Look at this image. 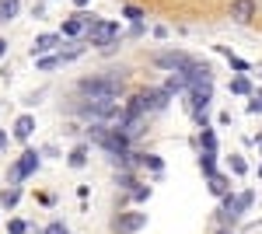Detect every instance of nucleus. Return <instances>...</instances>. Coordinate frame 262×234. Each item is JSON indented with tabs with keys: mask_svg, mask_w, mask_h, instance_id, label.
Wrapping results in <instances>:
<instances>
[{
	"mask_svg": "<svg viewBox=\"0 0 262 234\" xmlns=\"http://www.w3.org/2000/svg\"><path fill=\"white\" fill-rule=\"evenodd\" d=\"M122 14L133 21V25H143V18H147V14H143V7H137V4H126V7H122Z\"/></svg>",
	"mask_w": 262,
	"mask_h": 234,
	"instance_id": "obj_20",
	"label": "nucleus"
},
{
	"mask_svg": "<svg viewBox=\"0 0 262 234\" xmlns=\"http://www.w3.org/2000/svg\"><path fill=\"white\" fill-rule=\"evenodd\" d=\"M248 112H252V116H262V91H252V101H248Z\"/></svg>",
	"mask_w": 262,
	"mask_h": 234,
	"instance_id": "obj_22",
	"label": "nucleus"
},
{
	"mask_svg": "<svg viewBox=\"0 0 262 234\" xmlns=\"http://www.w3.org/2000/svg\"><path fill=\"white\" fill-rule=\"evenodd\" d=\"M63 39H60V32H42V35H35V42H32V56L39 59L46 56V53H53V49H60Z\"/></svg>",
	"mask_w": 262,
	"mask_h": 234,
	"instance_id": "obj_9",
	"label": "nucleus"
},
{
	"mask_svg": "<svg viewBox=\"0 0 262 234\" xmlns=\"http://www.w3.org/2000/svg\"><path fill=\"white\" fill-rule=\"evenodd\" d=\"M227 14H231V21H238V25H248V21H255V14H259V0H231Z\"/></svg>",
	"mask_w": 262,
	"mask_h": 234,
	"instance_id": "obj_7",
	"label": "nucleus"
},
{
	"mask_svg": "<svg viewBox=\"0 0 262 234\" xmlns=\"http://www.w3.org/2000/svg\"><path fill=\"white\" fill-rule=\"evenodd\" d=\"M7 231H11V234H28V224H25V220H11Z\"/></svg>",
	"mask_w": 262,
	"mask_h": 234,
	"instance_id": "obj_26",
	"label": "nucleus"
},
{
	"mask_svg": "<svg viewBox=\"0 0 262 234\" xmlns=\"http://www.w3.org/2000/svg\"><path fill=\"white\" fill-rule=\"evenodd\" d=\"M122 88H126V77H122V70H108V74H98V77H84L77 84V91L88 98H116L122 95Z\"/></svg>",
	"mask_w": 262,
	"mask_h": 234,
	"instance_id": "obj_1",
	"label": "nucleus"
},
{
	"mask_svg": "<svg viewBox=\"0 0 262 234\" xmlns=\"http://www.w3.org/2000/svg\"><path fill=\"white\" fill-rule=\"evenodd\" d=\"M231 172H234V175H245V172H248V164H245L242 157L234 154V157H231Z\"/></svg>",
	"mask_w": 262,
	"mask_h": 234,
	"instance_id": "obj_25",
	"label": "nucleus"
},
{
	"mask_svg": "<svg viewBox=\"0 0 262 234\" xmlns=\"http://www.w3.org/2000/svg\"><path fill=\"white\" fill-rule=\"evenodd\" d=\"M154 67H164V70H171V74H185L189 70V63L196 56H189V53H182V49H161V53H154Z\"/></svg>",
	"mask_w": 262,
	"mask_h": 234,
	"instance_id": "obj_5",
	"label": "nucleus"
},
{
	"mask_svg": "<svg viewBox=\"0 0 262 234\" xmlns=\"http://www.w3.org/2000/svg\"><path fill=\"white\" fill-rule=\"evenodd\" d=\"M39 161H42L39 151H25V154H21L18 161L11 164V172H7V182H11V185H21L25 178H32L35 172H39Z\"/></svg>",
	"mask_w": 262,
	"mask_h": 234,
	"instance_id": "obj_4",
	"label": "nucleus"
},
{
	"mask_svg": "<svg viewBox=\"0 0 262 234\" xmlns=\"http://www.w3.org/2000/svg\"><path fill=\"white\" fill-rule=\"evenodd\" d=\"M88 4H91V0H74V7H88Z\"/></svg>",
	"mask_w": 262,
	"mask_h": 234,
	"instance_id": "obj_28",
	"label": "nucleus"
},
{
	"mask_svg": "<svg viewBox=\"0 0 262 234\" xmlns=\"http://www.w3.org/2000/svg\"><path fill=\"white\" fill-rule=\"evenodd\" d=\"M4 143H7V133H4V130H0V147H4Z\"/></svg>",
	"mask_w": 262,
	"mask_h": 234,
	"instance_id": "obj_30",
	"label": "nucleus"
},
{
	"mask_svg": "<svg viewBox=\"0 0 262 234\" xmlns=\"http://www.w3.org/2000/svg\"><path fill=\"white\" fill-rule=\"evenodd\" d=\"M88 151H91L88 143H77V147L70 151V157H67V164H70V168H84V164H88Z\"/></svg>",
	"mask_w": 262,
	"mask_h": 234,
	"instance_id": "obj_12",
	"label": "nucleus"
},
{
	"mask_svg": "<svg viewBox=\"0 0 262 234\" xmlns=\"http://www.w3.org/2000/svg\"><path fill=\"white\" fill-rule=\"evenodd\" d=\"M140 164H143V168H150L154 175H161V172H164V161L158 154H140Z\"/></svg>",
	"mask_w": 262,
	"mask_h": 234,
	"instance_id": "obj_17",
	"label": "nucleus"
},
{
	"mask_svg": "<svg viewBox=\"0 0 262 234\" xmlns=\"http://www.w3.org/2000/svg\"><path fill=\"white\" fill-rule=\"evenodd\" d=\"M200 143H203V151H213V154H217V133H213L210 126H203V133H200Z\"/></svg>",
	"mask_w": 262,
	"mask_h": 234,
	"instance_id": "obj_18",
	"label": "nucleus"
},
{
	"mask_svg": "<svg viewBox=\"0 0 262 234\" xmlns=\"http://www.w3.org/2000/svg\"><path fill=\"white\" fill-rule=\"evenodd\" d=\"M32 133H35V116H18V122H14V137L25 143V140H32Z\"/></svg>",
	"mask_w": 262,
	"mask_h": 234,
	"instance_id": "obj_10",
	"label": "nucleus"
},
{
	"mask_svg": "<svg viewBox=\"0 0 262 234\" xmlns=\"http://www.w3.org/2000/svg\"><path fill=\"white\" fill-rule=\"evenodd\" d=\"M21 14V0H0V25L14 21Z\"/></svg>",
	"mask_w": 262,
	"mask_h": 234,
	"instance_id": "obj_11",
	"label": "nucleus"
},
{
	"mask_svg": "<svg viewBox=\"0 0 262 234\" xmlns=\"http://www.w3.org/2000/svg\"><path fill=\"white\" fill-rule=\"evenodd\" d=\"M4 53H7V39H0V56H4Z\"/></svg>",
	"mask_w": 262,
	"mask_h": 234,
	"instance_id": "obj_27",
	"label": "nucleus"
},
{
	"mask_svg": "<svg viewBox=\"0 0 262 234\" xmlns=\"http://www.w3.org/2000/svg\"><path fill=\"white\" fill-rule=\"evenodd\" d=\"M210 193H213V196H227V193H231V185H227V178H224L221 172L210 175Z\"/></svg>",
	"mask_w": 262,
	"mask_h": 234,
	"instance_id": "obj_15",
	"label": "nucleus"
},
{
	"mask_svg": "<svg viewBox=\"0 0 262 234\" xmlns=\"http://www.w3.org/2000/svg\"><path fill=\"white\" fill-rule=\"evenodd\" d=\"M200 172L206 178L217 175V154H213V151H203V154H200Z\"/></svg>",
	"mask_w": 262,
	"mask_h": 234,
	"instance_id": "obj_13",
	"label": "nucleus"
},
{
	"mask_svg": "<svg viewBox=\"0 0 262 234\" xmlns=\"http://www.w3.org/2000/svg\"><path fill=\"white\" fill-rule=\"evenodd\" d=\"M42 234H70V231H67L63 220H53V224H46V231H42Z\"/></svg>",
	"mask_w": 262,
	"mask_h": 234,
	"instance_id": "obj_24",
	"label": "nucleus"
},
{
	"mask_svg": "<svg viewBox=\"0 0 262 234\" xmlns=\"http://www.w3.org/2000/svg\"><path fill=\"white\" fill-rule=\"evenodd\" d=\"M231 95H252V80L248 77H231Z\"/></svg>",
	"mask_w": 262,
	"mask_h": 234,
	"instance_id": "obj_19",
	"label": "nucleus"
},
{
	"mask_svg": "<svg viewBox=\"0 0 262 234\" xmlns=\"http://www.w3.org/2000/svg\"><path fill=\"white\" fill-rule=\"evenodd\" d=\"M221 53H224L227 59H231V67H234L238 74H248V70H252V63H248V59H238V56H231V49H224V46H221Z\"/></svg>",
	"mask_w": 262,
	"mask_h": 234,
	"instance_id": "obj_21",
	"label": "nucleus"
},
{
	"mask_svg": "<svg viewBox=\"0 0 262 234\" xmlns=\"http://www.w3.org/2000/svg\"><path fill=\"white\" fill-rule=\"evenodd\" d=\"M217 234H234V227H221V231H217Z\"/></svg>",
	"mask_w": 262,
	"mask_h": 234,
	"instance_id": "obj_29",
	"label": "nucleus"
},
{
	"mask_svg": "<svg viewBox=\"0 0 262 234\" xmlns=\"http://www.w3.org/2000/svg\"><path fill=\"white\" fill-rule=\"evenodd\" d=\"M143 227H147V214L143 210H126V214H116V220H112L116 234H140Z\"/></svg>",
	"mask_w": 262,
	"mask_h": 234,
	"instance_id": "obj_6",
	"label": "nucleus"
},
{
	"mask_svg": "<svg viewBox=\"0 0 262 234\" xmlns=\"http://www.w3.org/2000/svg\"><path fill=\"white\" fill-rule=\"evenodd\" d=\"M95 21V14H84V11H77V14H70V18L63 21V32H60V39H81L84 35V28Z\"/></svg>",
	"mask_w": 262,
	"mask_h": 234,
	"instance_id": "obj_8",
	"label": "nucleus"
},
{
	"mask_svg": "<svg viewBox=\"0 0 262 234\" xmlns=\"http://www.w3.org/2000/svg\"><path fill=\"white\" fill-rule=\"evenodd\" d=\"M18 199H21V185H7L4 193H0V203L11 210V206H18Z\"/></svg>",
	"mask_w": 262,
	"mask_h": 234,
	"instance_id": "obj_14",
	"label": "nucleus"
},
{
	"mask_svg": "<svg viewBox=\"0 0 262 234\" xmlns=\"http://www.w3.org/2000/svg\"><path fill=\"white\" fill-rule=\"evenodd\" d=\"M129 199H133V203H143V199H150V185H137V189L129 193Z\"/></svg>",
	"mask_w": 262,
	"mask_h": 234,
	"instance_id": "obj_23",
	"label": "nucleus"
},
{
	"mask_svg": "<svg viewBox=\"0 0 262 234\" xmlns=\"http://www.w3.org/2000/svg\"><path fill=\"white\" fill-rule=\"evenodd\" d=\"M168 91L164 88H143V91H137V95L129 98V105H126V116H140L147 119L150 112H161L164 105H168Z\"/></svg>",
	"mask_w": 262,
	"mask_h": 234,
	"instance_id": "obj_2",
	"label": "nucleus"
},
{
	"mask_svg": "<svg viewBox=\"0 0 262 234\" xmlns=\"http://www.w3.org/2000/svg\"><path fill=\"white\" fill-rule=\"evenodd\" d=\"M116 185H119L122 193H133L140 182H137V175H133V172H122V175H116Z\"/></svg>",
	"mask_w": 262,
	"mask_h": 234,
	"instance_id": "obj_16",
	"label": "nucleus"
},
{
	"mask_svg": "<svg viewBox=\"0 0 262 234\" xmlns=\"http://www.w3.org/2000/svg\"><path fill=\"white\" fill-rule=\"evenodd\" d=\"M119 35H122V28L116 21H101V18H95L84 28V42H91V46H112Z\"/></svg>",
	"mask_w": 262,
	"mask_h": 234,
	"instance_id": "obj_3",
	"label": "nucleus"
}]
</instances>
